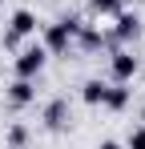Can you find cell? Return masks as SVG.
<instances>
[{"instance_id": "cell-1", "label": "cell", "mask_w": 145, "mask_h": 149, "mask_svg": "<svg viewBox=\"0 0 145 149\" xmlns=\"http://www.w3.org/2000/svg\"><path fill=\"white\" fill-rule=\"evenodd\" d=\"M77 28H81L77 16H61L56 24L45 28V40H40V45H45L48 52H69V45L77 40Z\"/></svg>"}, {"instance_id": "cell-2", "label": "cell", "mask_w": 145, "mask_h": 149, "mask_svg": "<svg viewBox=\"0 0 145 149\" xmlns=\"http://www.w3.org/2000/svg\"><path fill=\"white\" fill-rule=\"evenodd\" d=\"M45 61H48V49H45V45H28V49H20V52H16L12 69H16V77L32 81V77L45 69Z\"/></svg>"}, {"instance_id": "cell-3", "label": "cell", "mask_w": 145, "mask_h": 149, "mask_svg": "<svg viewBox=\"0 0 145 149\" xmlns=\"http://www.w3.org/2000/svg\"><path fill=\"white\" fill-rule=\"evenodd\" d=\"M32 32H36V16L28 8H16L12 20H8V32H4V49H16L24 36H32Z\"/></svg>"}, {"instance_id": "cell-4", "label": "cell", "mask_w": 145, "mask_h": 149, "mask_svg": "<svg viewBox=\"0 0 145 149\" xmlns=\"http://www.w3.org/2000/svg\"><path fill=\"white\" fill-rule=\"evenodd\" d=\"M109 69H113V81L129 85V81L137 77V56H133L129 49H117V52H113V61H109Z\"/></svg>"}, {"instance_id": "cell-5", "label": "cell", "mask_w": 145, "mask_h": 149, "mask_svg": "<svg viewBox=\"0 0 145 149\" xmlns=\"http://www.w3.org/2000/svg\"><path fill=\"white\" fill-rule=\"evenodd\" d=\"M113 20H117V24H113V40H121V45L137 40V32H141V20H137L133 12H117Z\"/></svg>"}, {"instance_id": "cell-6", "label": "cell", "mask_w": 145, "mask_h": 149, "mask_svg": "<svg viewBox=\"0 0 145 149\" xmlns=\"http://www.w3.org/2000/svg\"><path fill=\"white\" fill-rule=\"evenodd\" d=\"M32 101H36V89H32V81L16 77V81L8 85V105H12V109H24V105H32Z\"/></svg>"}, {"instance_id": "cell-7", "label": "cell", "mask_w": 145, "mask_h": 149, "mask_svg": "<svg viewBox=\"0 0 145 149\" xmlns=\"http://www.w3.org/2000/svg\"><path fill=\"white\" fill-rule=\"evenodd\" d=\"M69 125V101L65 97H56V101H48V109H45V129H65Z\"/></svg>"}, {"instance_id": "cell-8", "label": "cell", "mask_w": 145, "mask_h": 149, "mask_svg": "<svg viewBox=\"0 0 145 149\" xmlns=\"http://www.w3.org/2000/svg\"><path fill=\"white\" fill-rule=\"evenodd\" d=\"M125 105H129V89H125V85H109V89H105V109H113V113H121V109H125Z\"/></svg>"}, {"instance_id": "cell-9", "label": "cell", "mask_w": 145, "mask_h": 149, "mask_svg": "<svg viewBox=\"0 0 145 149\" xmlns=\"http://www.w3.org/2000/svg\"><path fill=\"white\" fill-rule=\"evenodd\" d=\"M105 89H109L105 81H85L81 85V101L85 105H105Z\"/></svg>"}, {"instance_id": "cell-10", "label": "cell", "mask_w": 145, "mask_h": 149, "mask_svg": "<svg viewBox=\"0 0 145 149\" xmlns=\"http://www.w3.org/2000/svg\"><path fill=\"white\" fill-rule=\"evenodd\" d=\"M93 12H97V16H117L121 0H93Z\"/></svg>"}, {"instance_id": "cell-11", "label": "cell", "mask_w": 145, "mask_h": 149, "mask_svg": "<svg viewBox=\"0 0 145 149\" xmlns=\"http://www.w3.org/2000/svg\"><path fill=\"white\" fill-rule=\"evenodd\" d=\"M125 149H145V125L129 129V141H125Z\"/></svg>"}, {"instance_id": "cell-12", "label": "cell", "mask_w": 145, "mask_h": 149, "mask_svg": "<svg viewBox=\"0 0 145 149\" xmlns=\"http://www.w3.org/2000/svg\"><path fill=\"white\" fill-rule=\"evenodd\" d=\"M24 137H28V133H24V125H12V129H8V145L20 149V145H24Z\"/></svg>"}, {"instance_id": "cell-13", "label": "cell", "mask_w": 145, "mask_h": 149, "mask_svg": "<svg viewBox=\"0 0 145 149\" xmlns=\"http://www.w3.org/2000/svg\"><path fill=\"white\" fill-rule=\"evenodd\" d=\"M97 149H125V145H117V141H101Z\"/></svg>"}, {"instance_id": "cell-14", "label": "cell", "mask_w": 145, "mask_h": 149, "mask_svg": "<svg viewBox=\"0 0 145 149\" xmlns=\"http://www.w3.org/2000/svg\"><path fill=\"white\" fill-rule=\"evenodd\" d=\"M141 121H145V109H141Z\"/></svg>"}, {"instance_id": "cell-15", "label": "cell", "mask_w": 145, "mask_h": 149, "mask_svg": "<svg viewBox=\"0 0 145 149\" xmlns=\"http://www.w3.org/2000/svg\"><path fill=\"white\" fill-rule=\"evenodd\" d=\"M0 4H4V0H0Z\"/></svg>"}]
</instances>
